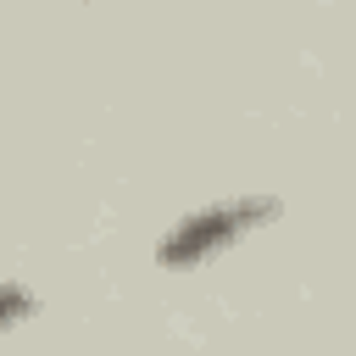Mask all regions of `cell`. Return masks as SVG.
<instances>
[{"label":"cell","instance_id":"7a4b0ae2","mask_svg":"<svg viewBox=\"0 0 356 356\" xmlns=\"http://www.w3.org/2000/svg\"><path fill=\"white\" fill-rule=\"evenodd\" d=\"M28 312H33V295H28L22 284H11V278H6V284H0V334H6V328H17Z\"/></svg>","mask_w":356,"mask_h":356},{"label":"cell","instance_id":"6da1fadb","mask_svg":"<svg viewBox=\"0 0 356 356\" xmlns=\"http://www.w3.org/2000/svg\"><path fill=\"white\" fill-rule=\"evenodd\" d=\"M267 217H278V200H267V195H239V200H217V206H206V211H189L184 222H172L167 234H161V245H156V261L161 267H200L206 256H217V250H228L239 234H250V228H261Z\"/></svg>","mask_w":356,"mask_h":356}]
</instances>
